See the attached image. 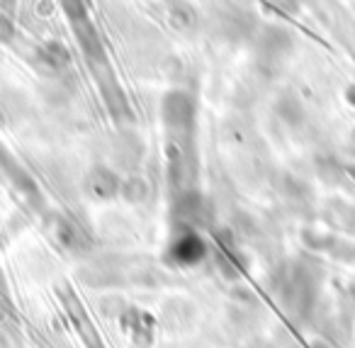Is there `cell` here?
I'll list each match as a JSON object with an SVG mask.
<instances>
[{
  "instance_id": "6da1fadb",
  "label": "cell",
  "mask_w": 355,
  "mask_h": 348,
  "mask_svg": "<svg viewBox=\"0 0 355 348\" xmlns=\"http://www.w3.org/2000/svg\"><path fill=\"white\" fill-rule=\"evenodd\" d=\"M205 254H207V246H205V241L200 239L198 234H193V231H188V234H183V236H178V239L173 241V246H171V258L175 260V263H180V265L200 263V260L205 258Z\"/></svg>"
},
{
  "instance_id": "7a4b0ae2",
  "label": "cell",
  "mask_w": 355,
  "mask_h": 348,
  "mask_svg": "<svg viewBox=\"0 0 355 348\" xmlns=\"http://www.w3.org/2000/svg\"><path fill=\"white\" fill-rule=\"evenodd\" d=\"M348 100H350V103L355 105V85H353V88H350V90H348Z\"/></svg>"
},
{
  "instance_id": "3957f363",
  "label": "cell",
  "mask_w": 355,
  "mask_h": 348,
  "mask_svg": "<svg viewBox=\"0 0 355 348\" xmlns=\"http://www.w3.org/2000/svg\"><path fill=\"white\" fill-rule=\"evenodd\" d=\"M353 139H355V137H353Z\"/></svg>"
}]
</instances>
